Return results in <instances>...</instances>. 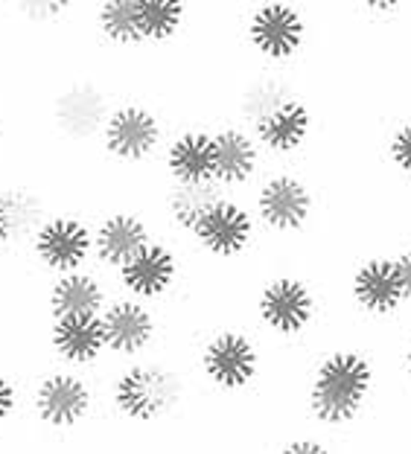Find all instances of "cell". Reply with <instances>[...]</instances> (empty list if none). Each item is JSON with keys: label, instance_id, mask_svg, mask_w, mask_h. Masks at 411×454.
Masks as SVG:
<instances>
[{"label": "cell", "instance_id": "obj_1", "mask_svg": "<svg viewBox=\"0 0 411 454\" xmlns=\"http://www.w3.org/2000/svg\"><path fill=\"white\" fill-rule=\"evenodd\" d=\"M184 376L161 358L123 361L102 387V402L120 428H158L184 405Z\"/></svg>", "mask_w": 411, "mask_h": 454}, {"label": "cell", "instance_id": "obj_2", "mask_svg": "<svg viewBox=\"0 0 411 454\" xmlns=\"http://www.w3.org/2000/svg\"><path fill=\"white\" fill-rule=\"evenodd\" d=\"M99 405L102 385H97L94 373L50 364L27 387L24 414L33 417V426L47 431V434L70 437L94 426L102 411Z\"/></svg>", "mask_w": 411, "mask_h": 454}, {"label": "cell", "instance_id": "obj_3", "mask_svg": "<svg viewBox=\"0 0 411 454\" xmlns=\"http://www.w3.org/2000/svg\"><path fill=\"white\" fill-rule=\"evenodd\" d=\"M374 387V367L356 349H333L312 370L306 411L318 426L344 428L362 414Z\"/></svg>", "mask_w": 411, "mask_h": 454}, {"label": "cell", "instance_id": "obj_4", "mask_svg": "<svg viewBox=\"0 0 411 454\" xmlns=\"http://www.w3.org/2000/svg\"><path fill=\"white\" fill-rule=\"evenodd\" d=\"M115 97L106 88V82L94 76H74L65 79L61 85L50 94L47 106V122L50 131L56 134L67 146H91L99 143L102 126Z\"/></svg>", "mask_w": 411, "mask_h": 454}, {"label": "cell", "instance_id": "obj_5", "mask_svg": "<svg viewBox=\"0 0 411 454\" xmlns=\"http://www.w3.org/2000/svg\"><path fill=\"white\" fill-rule=\"evenodd\" d=\"M24 251L47 277L94 268V227L76 210H53L33 231Z\"/></svg>", "mask_w": 411, "mask_h": 454}, {"label": "cell", "instance_id": "obj_6", "mask_svg": "<svg viewBox=\"0 0 411 454\" xmlns=\"http://www.w3.org/2000/svg\"><path fill=\"white\" fill-rule=\"evenodd\" d=\"M97 146L117 167H140L163 146V122L143 102L117 99L108 111Z\"/></svg>", "mask_w": 411, "mask_h": 454}, {"label": "cell", "instance_id": "obj_7", "mask_svg": "<svg viewBox=\"0 0 411 454\" xmlns=\"http://www.w3.org/2000/svg\"><path fill=\"white\" fill-rule=\"evenodd\" d=\"M263 356L254 340L240 329H222L199 353V370L204 381L222 394H242L260 376Z\"/></svg>", "mask_w": 411, "mask_h": 454}, {"label": "cell", "instance_id": "obj_8", "mask_svg": "<svg viewBox=\"0 0 411 454\" xmlns=\"http://www.w3.org/2000/svg\"><path fill=\"white\" fill-rule=\"evenodd\" d=\"M102 335H106V356L115 364L123 361L146 358L152 344L158 340L161 321L152 303L131 301V297L115 294L99 312Z\"/></svg>", "mask_w": 411, "mask_h": 454}, {"label": "cell", "instance_id": "obj_9", "mask_svg": "<svg viewBox=\"0 0 411 454\" xmlns=\"http://www.w3.org/2000/svg\"><path fill=\"white\" fill-rule=\"evenodd\" d=\"M94 227V268L102 274H115L126 265L131 256H138L155 236H152V224L146 215L129 207H111Z\"/></svg>", "mask_w": 411, "mask_h": 454}, {"label": "cell", "instance_id": "obj_10", "mask_svg": "<svg viewBox=\"0 0 411 454\" xmlns=\"http://www.w3.org/2000/svg\"><path fill=\"white\" fill-rule=\"evenodd\" d=\"M44 344H47V356L50 361H56V367L94 373V370H99L102 361H108L99 315H76V317L47 321Z\"/></svg>", "mask_w": 411, "mask_h": 454}, {"label": "cell", "instance_id": "obj_11", "mask_svg": "<svg viewBox=\"0 0 411 454\" xmlns=\"http://www.w3.org/2000/svg\"><path fill=\"white\" fill-rule=\"evenodd\" d=\"M178 254L176 247L152 239L138 256L115 271V294L131 297V301H143V303H155L163 294L172 292V286L178 280Z\"/></svg>", "mask_w": 411, "mask_h": 454}, {"label": "cell", "instance_id": "obj_12", "mask_svg": "<svg viewBox=\"0 0 411 454\" xmlns=\"http://www.w3.org/2000/svg\"><path fill=\"white\" fill-rule=\"evenodd\" d=\"M115 297V286L97 268H82L74 274L50 277L44 286V315L47 321L76 315H99Z\"/></svg>", "mask_w": 411, "mask_h": 454}, {"label": "cell", "instance_id": "obj_13", "mask_svg": "<svg viewBox=\"0 0 411 454\" xmlns=\"http://www.w3.org/2000/svg\"><path fill=\"white\" fill-rule=\"evenodd\" d=\"M257 315L265 329L274 335L297 338L315 317V297L310 286L295 280V277H277L265 283L257 301Z\"/></svg>", "mask_w": 411, "mask_h": 454}, {"label": "cell", "instance_id": "obj_14", "mask_svg": "<svg viewBox=\"0 0 411 454\" xmlns=\"http://www.w3.org/2000/svg\"><path fill=\"white\" fill-rule=\"evenodd\" d=\"M304 18L289 4H263L249 18V41L260 56L286 61L304 44Z\"/></svg>", "mask_w": 411, "mask_h": 454}, {"label": "cell", "instance_id": "obj_15", "mask_svg": "<svg viewBox=\"0 0 411 454\" xmlns=\"http://www.w3.org/2000/svg\"><path fill=\"white\" fill-rule=\"evenodd\" d=\"M53 213L36 187L0 181V256L24 251L33 231Z\"/></svg>", "mask_w": 411, "mask_h": 454}, {"label": "cell", "instance_id": "obj_16", "mask_svg": "<svg viewBox=\"0 0 411 454\" xmlns=\"http://www.w3.org/2000/svg\"><path fill=\"white\" fill-rule=\"evenodd\" d=\"M193 236H196V242L208 254L225 256V260H228V256L242 254L245 247L251 245L254 219H251V213L242 207V204H236L231 199H219L196 222V227H193Z\"/></svg>", "mask_w": 411, "mask_h": 454}, {"label": "cell", "instance_id": "obj_17", "mask_svg": "<svg viewBox=\"0 0 411 454\" xmlns=\"http://www.w3.org/2000/svg\"><path fill=\"white\" fill-rule=\"evenodd\" d=\"M257 210L274 231H297L312 213V192L295 175H274L257 192Z\"/></svg>", "mask_w": 411, "mask_h": 454}, {"label": "cell", "instance_id": "obj_18", "mask_svg": "<svg viewBox=\"0 0 411 454\" xmlns=\"http://www.w3.org/2000/svg\"><path fill=\"white\" fill-rule=\"evenodd\" d=\"M163 167L172 184H213V137L187 129L163 149Z\"/></svg>", "mask_w": 411, "mask_h": 454}, {"label": "cell", "instance_id": "obj_19", "mask_svg": "<svg viewBox=\"0 0 411 454\" xmlns=\"http://www.w3.org/2000/svg\"><path fill=\"white\" fill-rule=\"evenodd\" d=\"M213 137V184L219 187H236L245 184L257 172L260 149L242 129H222Z\"/></svg>", "mask_w": 411, "mask_h": 454}, {"label": "cell", "instance_id": "obj_20", "mask_svg": "<svg viewBox=\"0 0 411 454\" xmlns=\"http://www.w3.org/2000/svg\"><path fill=\"white\" fill-rule=\"evenodd\" d=\"M312 129V114L301 99H286L274 111L254 122L257 143H263L272 152H295L304 146V140L310 137Z\"/></svg>", "mask_w": 411, "mask_h": 454}, {"label": "cell", "instance_id": "obj_21", "mask_svg": "<svg viewBox=\"0 0 411 454\" xmlns=\"http://www.w3.org/2000/svg\"><path fill=\"white\" fill-rule=\"evenodd\" d=\"M94 33L111 50H131L143 47L140 35V12L138 0H102L91 9Z\"/></svg>", "mask_w": 411, "mask_h": 454}, {"label": "cell", "instance_id": "obj_22", "mask_svg": "<svg viewBox=\"0 0 411 454\" xmlns=\"http://www.w3.org/2000/svg\"><path fill=\"white\" fill-rule=\"evenodd\" d=\"M353 294L371 312H391L403 301V286H399L397 265L391 260H371L365 262L353 277Z\"/></svg>", "mask_w": 411, "mask_h": 454}, {"label": "cell", "instance_id": "obj_23", "mask_svg": "<svg viewBox=\"0 0 411 454\" xmlns=\"http://www.w3.org/2000/svg\"><path fill=\"white\" fill-rule=\"evenodd\" d=\"M225 199L219 184H170L163 192V215L176 231L193 233L208 207Z\"/></svg>", "mask_w": 411, "mask_h": 454}, {"label": "cell", "instance_id": "obj_24", "mask_svg": "<svg viewBox=\"0 0 411 454\" xmlns=\"http://www.w3.org/2000/svg\"><path fill=\"white\" fill-rule=\"evenodd\" d=\"M138 12L143 47L167 44L181 33L184 20H187V6L178 0H138Z\"/></svg>", "mask_w": 411, "mask_h": 454}, {"label": "cell", "instance_id": "obj_25", "mask_svg": "<svg viewBox=\"0 0 411 454\" xmlns=\"http://www.w3.org/2000/svg\"><path fill=\"white\" fill-rule=\"evenodd\" d=\"M24 405H27V387L9 370L0 367V434L24 414Z\"/></svg>", "mask_w": 411, "mask_h": 454}, {"label": "cell", "instance_id": "obj_26", "mask_svg": "<svg viewBox=\"0 0 411 454\" xmlns=\"http://www.w3.org/2000/svg\"><path fill=\"white\" fill-rule=\"evenodd\" d=\"M277 454H333V449L318 437H292L277 449Z\"/></svg>", "mask_w": 411, "mask_h": 454}, {"label": "cell", "instance_id": "obj_27", "mask_svg": "<svg viewBox=\"0 0 411 454\" xmlns=\"http://www.w3.org/2000/svg\"><path fill=\"white\" fill-rule=\"evenodd\" d=\"M391 154H394V160L399 163V167H403L406 172H411V126L397 131V137L391 143Z\"/></svg>", "mask_w": 411, "mask_h": 454}, {"label": "cell", "instance_id": "obj_28", "mask_svg": "<svg viewBox=\"0 0 411 454\" xmlns=\"http://www.w3.org/2000/svg\"><path fill=\"white\" fill-rule=\"evenodd\" d=\"M394 265H397L399 286H403V297H411V251L399 256Z\"/></svg>", "mask_w": 411, "mask_h": 454}, {"label": "cell", "instance_id": "obj_29", "mask_svg": "<svg viewBox=\"0 0 411 454\" xmlns=\"http://www.w3.org/2000/svg\"><path fill=\"white\" fill-rule=\"evenodd\" d=\"M406 370H408V376H411V347H408V353H406Z\"/></svg>", "mask_w": 411, "mask_h": 454}]
</instances>
